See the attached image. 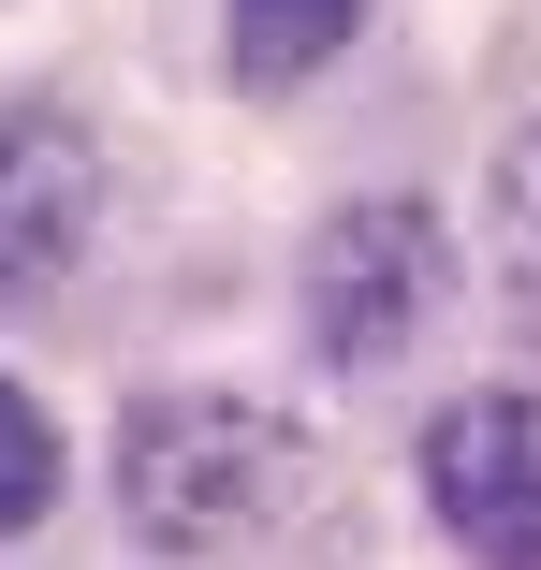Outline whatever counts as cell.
Wrapping results in <instances>:
<instances>
[{
  "instance_id": "1",
  "label": "cell",
  "mask_w": 541,
  "mask_h": 570,
  "mask_svg": "<svg viewBox=\"0 0 541 570\" xmlns=\"http://www.w3.org/2000/svg\"><path fill=\"white\" fill-rule=\"evenodd\" d=\"M293 498H307V424H278L264 395L176 381V395H132V410H118V512H132V541H161V556H235V541H264Z\"/></svg>"
},
{
  "instance_id": "2",
  "label": "cell",
  "mask_w": 541,
  "mask_h": 570,
  "mask_svg": "<svg viewBox=\"0 0 541 570\" xmlns=\"http://www.w3.org/2000/svg\"><path fill=\"white\" fill-rule=\"evenodd\" d=\"M440 219H424L410 190H366V205H337L307 235V264H293V322H307V352L337 366V381H366V366H395L424 322H440Z\"/></svg>"
},
{
  "instance_id": "3",
  "label": "cell",
  "mask_w": 541,
  "mask_h": 570,
  "mask_svg": "<svg viewBox=\"0 0 541 570\" xmlns=\"http://www.w3.org/2000/svg\"><path fill=\"white\" fill-rule=\"evenodd\" d=\"M424 512H440L483 570H541V395L483 381L424 424Z\"/></svg>"
},
{
  "instance_id": "4",
  "label": "cell",
  "mask_w": 541,
  "mask_h": 570,
  "mask_svg": "<svg viewBox=\"0 0 541 570\" xmlns=\"http://www.w3.org/2000/svg\"><path fill=\"white\" fill-rule=\"evenodd\" d=\"M102 235V147L73 102H0V307H45Z\"/></svg>"
},
{
  "instance_id": "5",
  "label": "cell",
  "mask_w": 541,
  "mask_h": 570,
  "mask_svg": "<svg viewBox=\"0 0 541 570\" xmlns=\"http://www.w3.org/2000/svg\"><path fill=\"white\" fill-rule=\"evenodd\" d=\"M366 16H381V0H220V73H235L249 102H278V88H307L322 59H352Z\"/></svg>"
},
{
  "instance_id": "6",
  "label": "cell",
  "mask_w": 541,
  "mask_h": 570,
  "mask_svg": "<svg viewBox=\"0 0 541 570\" xmlns=\"http://www.w3.org/2000/svg\"><path fill=\"white\" fill-rule=\"evenodd\" d=\"M45 512H59V424L30 381H0V541H30Z\"/></svg>"
},
{
  "instance_id": "7",
  "label": "cell",
  "mask_w": 541,
  "mask_h": 570,
  "mask_svg": "<svg viewBox=\"0 0 541 570\" xmlns=\"http://www.w3.org/2000/svg\"><path fill=\"white\" fill-rule=\"evenodd\" d=\"M498 264H512V278L541 293V118H527V132L498 147Z\"/></svg>"
}]
</instances>
